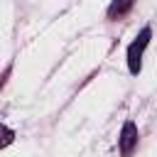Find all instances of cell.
Here are the masks:
<instances>
[{
  "label": "cell",
  "mask_w": 157,
  "mask_h": 157,
  "mask_svg": "<svg viewBox=\"0 0 157 157\" xmlns=\"http://www.w3.org/2000/svg\"><path fill=\"white\" fill-rule=\"evenodd\" d=\"M150 37H152V29L150 27H145L140 34H137V39L128 47V69H130V74H140V69H142V54H145V49H147V44H150Z\"/></svg>",
  "instance_id": "1"
},
{
  "label": "cell",
  "mask_w": 157,
  "mask_h": 157,
  "mask_svg": "<svg viewBox=\"0 0 157 157\" xmlns=\"http://www.w3.org/2000/svg\"><path fill=\"white\" fill-rule=\"evenodd\" d=\"M135 145H137V125L132 120H128L123 125V130H120V152L130 155L135 150Z\"/></svg>",
  "instance_id": "2"
},
{
  "label": "cell",
  "mask_w": 157,
  "mask_h": 157,
  "mask_svg": "<svg viewBox=\"0 0 157 157\" xmlns=\"http://www.w3.org/2000/svg\"><path fill=\"white\" fill-rule=\"evenodd\" d=\"M130 7H132V0H113V2H110V7H108V17L125 15Z\"/></svg>",
  "instance_id": "3"
},
{
  "label": "cell",
  "mask_w": 157,
  "mask_h": 157,
  "mask_svg": "<svg viewBox=\"0 0 157 157\" xmlns=\"http://www.w3.org/2000/svg\"><path fill=\"white\" fill-rule=\"evenodd\" d=\"M12 140H15V132L7 125H0V150L7 147V145H12Z\"/></svg>",
  "instance_id": "4"
}]
</instances>
